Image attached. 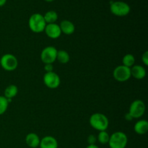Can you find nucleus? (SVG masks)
<instances>
[{"mask_svg":"<svg viewBox=\"0 0 148 148\" xmlns=\"http://www.w3.org/2000/svg\"><path fill=\"white\" fill-rule=\"evenodd\" d=\"M91 127L98 131H106L109 125V121L107 116L101 113L92 114L89 120Z\"/></svg>","mask_w":148,"mask_h":148,"instance_id":"f257e3e1","label":"nucleus"},{"mask_svg":"<svg viewBox=\"0 0 148 148\" xmlns=\"http://www.w3.org/2000/svg\"><path fill=\"white\" fill-rule=\"evenodd\" d=\"M28 26L33 33H39L44 31L46 23L43 14L40 13H34L32 14L28 20Z\"/></svg>","mask_w":148,"mask_h":148,"instance_id":"f03ea898","label":"nucleus"},{"mask_svg":"<svg viewBox=\"0 0 148 148\" xmlns=\"http://www.w3.org/2000/svg\"><path fill=\"white\" fill-rule=\"evenodd\" d=\"M128 143V137L123 132H116L110 136L108 145L110 148H125Z\"/></svg>","mask_w":148,"mask_h":148,"instance_id":"7ed1b4c3","label":"nucleus"},{"mask_svg":"<svg viewBox=\"0 0 148 148\" xmlns=\"http://www.w3.org/2000/svg\"><path fill=\"white\" fill-rule=\"evenodd\" d=\"M110 10L113 14L118 17H124L130 14L131 11L130 6L122 1H116L111 3Z\"/></svg>","mask_w":148,"mask_h":148,"instance_id":"20e7f679","label":"nucleus"},{"mask_svg":"<svg viewBox=\"0 0 148 148\" xmlns=\"http://www.w3.org/2000/svg\"><path fill=\"white\" fill-rule=\"evenodd\" d=\"M0 65L4 70L12 72L17 69L18 61L15 56L11 53L4 54L0 59Z\"/></svg>","mask_w":148,"mask_h":148,"instance_id":"39448f33","label":"nucleus"},{"mask_svg":"<svg viewBox=\"0 0 148 148\" xmlns=\"http://www.w3.org/2000/svg\"><path fill=\"white\" fill-rule=\"evenodd\" d=\"M145 104L141 100H135L131 103L129 109V114L132 119H139L144 115L145 112Z\"/></svg>","mask_w":148,"mask_h":148,"instance_id":"423d86ee","label":"nucleus"},{"mask_svg":"<svg viewBox=\"0 0 148 148\" xmlns=\"http://www.w3.org/2000/svg\"><path fill=\"white\" fill-rule=\"evenodd\" d=\"M58 50L51 46H46L40 53V59L45 64H53L56 60Z\"/></svg>","mask_w":148,"mask_h":148,"instance_id":"0eeeda50","label":"nucleus"},{"mask_svg":"<svg viewBox=\"0 0 148 148\" xmlns=\"http://www.w3.org/2000/svg\"><path fill=\"white\" fill-rule=\"evenodd\" d=\"M113 76L114 79L118 82H126L131 77L130 68L127 67L124 65H119L114 69L113 72Z\"/></svg>","mask_w":148,"mask_h":148,"instance_id":"6e6552de","label":"nucleus"},{"mask_svg":"<svg viewBox=\"0 0 148 148\" xmlns=\"http://www.w3.org/2000/svg\"><path fill=\"white\" fill-rule=\"evenodd\" d=\"M43 82L47 88L50 89H56L61 83L60 77L54 72H46L43 76Z\"/></svg>","mask_w":148,"mask_h":148,"instance_id":"1a4fd4ad","label":"nucleus"},{"mask_svg":"<svg viewBox=\"0 0 148 148\" xmlns=\"http://www.w3.org/2000/svg\"><path fill=\"white\" fill-rule=\"evenodd\" d=\"M46 36L52 39H56L60 37L62 34L60 27L56 23H51V24H46L44 30Z\"/></svg>","mask_w":148,"mask_h":148,"instance_id":"9d476101","label":"nucleus"},{"mask_svg":"<svg viewBox=\"0 0 148 148\" xmlns=\"http://www.w3.org/2000/svg\"><path fill=\"white\" fill-rule=\"evenodd\" d=\"M40 148H58V142L52 136H46L40 140Z\"/></svg>","mask_w":148,"mask_h":148,"instance_id":"9b49d317","label":"nucleus"},{"mask_svg":"<svg viewBox=\"0 0 148 148\" xmlns=\"http://www.w3.org/2000/svg\"><path fill=\"white\" fill-rule=\"evenodd\" d=\"M60 27L61 31L65 35H72L73 34L75 30V26L73 23L69 20H64L61 22L60 25H59Z\"/></svg>","mask_w":148,"mask_h":148,"instance_id":"f8f14e48","label":"nucleus"},{"mask_svg":"<svg viewBox=\"0 0 148 148\" xmlns=\"http://www.w3.org/2000/svg\"><path fill=\"white\" fill-rule=\"evenodd\" d=\"M40 139L36 133H29L25 137V143L27 146L31 148H37L40 145Z\"/></svg>","mask_w":148,"mask_h":148,"instance_id":"ddd939ff","label":"nucleus"},{"mask_svg":"<svg viewBox=\"0 0 148 148\" xmlns=\"http://www.w3.org/2000/svg\"><path fill=\"white\" fill-rule=\"evenodd\" d=\"M131 76L137 79H143L146 76V69L141 65H134L130 68Z\"/></svg>","mask_w":148,"mask_h":148,"instance_id":"4468645a","label":"nucleus"},{"mask_svg":"<svg viewBox=\"0 0 148 148\" xmlns=\"http://www.w3.org/2000/svg\"><path fill=\"white\" fill-rule=\"evenodd\" d=\"M134 130L137 134H140V135L146 134L148 131L147 121L143 119L137 121L134 126Z\"/></svg>","mask_w":148,"mask_h":148,"instance_id":"2eb2a0df","label":"nucleus"},{"mask_svg":"<svg viewBox=\"0 0 148 148\" xmlns=\"http://www.w3.org/2000/svg\"><path fill=\"white\" fill-rule=\"evenodd\" d=\"M17 92H18L17 87L14 85H10L7 86L4 90V96L7 99H12L14 97L17 95Z\"/></svg>","mask_w":148,"mask_h":148,"instance_id":"dca6fc26","label":"nucleus"},{"mask_svg":"<svg viewBox=\"0 0 148 148\" xmlns=\"http://www.w3.org/2000/svg\"><path fill=\"white\" fill-rule=\"evenodd\" d=\"M43 17H44L46 24L56 23V20H58V14L56 12L53 11V10H50L45 13Z\"/></svg>","mask_w":148,"mask_h":148,"instance_id":"f3484780","label":"nucleus"},{"mask_svg":"<svg viewBox=\"0 0 148 148\" xmlns=\"http://www.w3.org/2000/svg\"><path fill=\"white\" fill-rule=\"evenodd\" d=\"M70 56L67 53V51L64 50H59L57 51V55H56V60L61 64H67L69 62Z\"/></svg>","mask_w":148,"mask_h":148,"instance_id":"a211bd4d","label":"nucleus"},{"mask_svg":"<svg viewBox=\"0 0 148 148\" xmlns=\"http://www.w3.org/2000/svg\"><path fill=\"white\" fill-rule=\"evenodd\" d=\"M135 64V58L131 53L126 54L122 59V65L127 66V67L131 68Z\"/></svg>","mask_w":148,"mask_h":148,"instance_id":"6ab92c4d","label":"nucleus"},{"mask_svg":"<svg viewBox=\"0 0 148 148\" xmlns=\"http://www.w3.org/2000/svg\"><path fill=\"white\" fill-rule=\"evenodd\" d=\"M110 135L106 131H101L98 134V137H97V140L101 144L106 145L108 144V141H109Z\"/></svg>","mask_w":148,"mask_h":148,"instance_id":"aec40b11","label":"nucleus"},{"mask_svg":"<svg viewBox=\"0 0 148 148\" xmlns=\"http://www.w3.org/2000/svg\"><path fill=\"white\" fill-rule=\"evenodd\" d=\"M9 102L4 95H0V115H2L7 110Z\"/></svg>","mask_w":148,"mask_h":148,"instance_id":"412c9836","label":"nucleus"},{"mask_svg":"<svg viewBox=\"0 0 148 148\" xmlns=\"http://www.w3.org/2000/svg\"><path fill=\"white\" fill-rule=\"evenodd\" d=\"M97 141V137L93 134H90L88 137V143L89 145H95Z\"/></svg>","mask_w":148,"mask_h":148,"instance_id":"4be33fe9","label":"nucleus"},{"mask_svg":"<svg viewBox=\"0 0 148 148\" xmlns=\"http://www.w3.org/2000/svg\"><path fill=\"white\" fill-rule=\"evenodd\" d=\"M44 69L46 72H53V66L52 64H44Z\"/></svg>","mask_w":148,"mask_h":148,"instance_id":"5701e85b","label":"nucleus"},{"mask_svg":"<svg viewBox=\"0 0 148 148\" xmlns=\"http://www.w3.org/2000/svg\"><path fill=\"white\" fill-rule=\"evenodd\" d=\"M142 61L144 63L145 65L147 66L148 65V51H145L142 56Z\"/></svg>","mask_w":148,"mask_h":148,"instance_id":"b1692460","label":"nucleus"},{"mask_svg":"<svg viewBox=\"0 0 148 148\" xmlns=\"http://www.w3.org/2000/svg\"><path fill=\"white\" fill-rule=\"evenodd\" d=\"M125 119L127 120V121H131V120L133 119L132 117L130 115V114H129V113H127V114L125 115Z\"/></svg>","mask_w":148,"mask_h":148,"instance_id":"393cba45","label":"nucleus"},{"mask_svg":"<svg viewBox=\"0 0 148 148\" xmlns=\"http://www.w3.org/2000/svg\"><path fill=\"white\" fill-rule=\"evenodd\" d=\"M86 148H99V147L97 146L96 145H88V146Z\"/></svg>","mask_w":148,"mask_h":148,"instance_id":"a878e982","label":"nucleus"},{"mask_svg":"<svg viewBox=\"0 0 148 148\" xmlns=\"http://www.w3.org/2000/svg\"><path fill=\"white\" fill-rule=\"evenodd\" d=\"M7 2V0H0V7H3Z\"/></svg>","mask_w":148,"mask_h":148,"instance_id":"bb28decb","label":"nucleus"},{"mask_svg":"<svg viewBox=\"0 0 148 148\" xmlns=\"http://www.w3.org/2000/svg\"><path fill=\"white\" fill-rule=\"evenodd\" d=\"M45 1H46V2H52V1H53L54 0H44Z\"/></svg>","mask_w":148,"mask_h":148,"instance_id":"cd10ccee","label":"nucleus"}]
</instances>
